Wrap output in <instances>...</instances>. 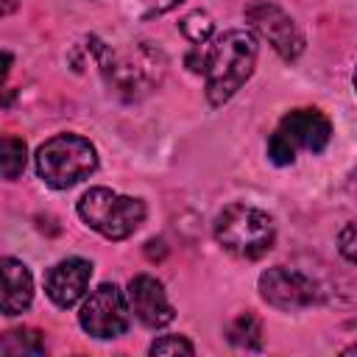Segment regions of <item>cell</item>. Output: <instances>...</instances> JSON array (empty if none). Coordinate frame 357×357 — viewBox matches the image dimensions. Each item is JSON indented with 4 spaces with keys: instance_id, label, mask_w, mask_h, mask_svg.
<instances>
[{
    "instance_id": "1",
    "label": "cell",
    "mask_w": 357,
    "mask_h": 357,
    "mask_svg": "<svg viewBox=\"0 0 357 357\" xmlns=\"http://www.w3.org/2000/svg\"><path fill=\"white\" fill-rule=\"evenodd\" d=\"M257 39L251 31L231 28L223 31L212 45H206V100L223 106L254 73Z\"/></svg>"
},
{
    "instance_id": "2",
    "label": "cell",
    "mask_w": 357,
    "mask_h": 357,
    "mask_svg": "<svg viewBox=\"0 0 357 357\" xmlns=\"http://www.w3.org/2000/svg\"><path fill=\"white\" fill-rule=\"evenodd\" d=\"M100 70L123 100H139L162 84L167 59L151 42H137L126 53H109Z\"/></svg>"
},
{
    "instance_id": "3",
    "label": "cell",
    "mask_w": 357,
    "mask_h": 357,
    "mask_svg": "<svg viewBox=\"0 0 357 357\" xmlns=\"http://www.w3.org/2000/svg\"><path fill=\"white\" fill-rule=\"evenodd\" d=\"M98 167L95 145L78 134H56L36 151V173L45 184L56 190H67Z\"/></svg>"
},
{
    "instance_id": "4",
    "label": "cell",
    "mask_w": 357,
    "mask_h": 357,
    "mask_svg": "<svg viewBox=\"0 0 357 357\" xmlns=\"http://www.w3.org/2000/svg\"><path fill=\"white\" fill-rule=\"evenodd\" d=\"M273 220L257 206L231 204L215 218V240L234 257L259 259L273 245Z\"/></svg>"
},
{
    "instance_id": "5",
    "label": "cell",
    "mask_w": 357,
    "mask_h": 357,
    "mask_svg": "<svg viewBox=\"0 0 357 357\" xmlns=\"http://www.w3.org/2000/svg\"><path fill=\"white\" fill-rule=\"evenodd\" d=\"M81 220L106 240H126L145 220V204L131 195L112 192L109 187H92L78 201Z\"/></svg>"
},
{
    "instance_id": "6",
    "label": "cell",
    "mask_w": 357,
    "mask_h": 357,
    "mask_svg": "<svg viewBox=\"0 0 357 357\" xmlns=\"http://www.w3.org/2000/svg\"><path fill=\"white\" fill-rule=\"evenodd\" d=\"M78 321H81L84 332H89L92 337H100V340L120 337L128 329V321H131V307H128L126 293L117 284L95 287L84 298Z\"/></svg>"
},
{
    "instance_id": "7",
    "label": "cell",
    "mask_w": 357,
    "mask_h": 357,
    "mask_svg": "<svg viewBox=\"0 0 357 357\" xmlns=\"http://www.w3.org/2000/svg\"><path fill=\"white\" fill-rule=\"evenodd\" d=\"M245 20H248V25H251L262 39L271 42V47H273L282 59L293 61V59L301 56V50H304V33L298 31L296 20H293L284 8H279L276 3H268V0L251 3V6L245 8Z\"/></svg>"
},
{
    "instance_id": "8",
    "label": "cell",
    "mask_w": 357,
    "mask_h": 357,
    "mask_svg": "<svg viewBox=\"0 0 357 357\" xmlns=\"http://www.w3.org/2000/svg\"><path fill=\"white\" fill-rule=\"evenodd\" d=\"M259 293L279 310H301L318 301V284L307 273L284 265H273L259 276Z\"/></svg>"
},
{
    "instance_id": "9",
    "label": "cell",
    "mask_w": 357,
    "mask_h": 357,
    "mask_svg": "<svg viewBox=\"0 0 357 357\" xmlns=\"http://www.w3.org/2000/svg\"><path fill=\"white\" fill-rule=\"evenodd\" d=\"M276 134H279L293 151L304 148V151L318 153V151H324V148L329 145V139H332V123H329V117H326L324 112H318V109H293V112H287V114L282 117Z\"/></svg>"
},
{
    "instance_id": "10",
    "label": "cell",
    "mask_w": 357,
    "mask_h": 357,
    "mask_svg": "<svg viewBox=\"0 0 357 357\" xmlns=\"http://www.w3.org/2000/svg\"><path fill=\"white\" fill-rule=\"evenodd\" d=\"M126 298H128V307L137 315V321L151 326V329L167 326L173 321V307L167 301V293H165L162 282L148 276V273H139L128 282V296Z\"/></svg>"
},
{
    "instance_id": "11",
    "label": "cell",
    "mask_w": 357,
    "mask_h": 357,
    "mask_svg": "<svg viewBox=\"0 0 357 357\" xmlns=\"http://www.w3.org/2000/svg\"><path fill=\"white\" fill-rule=\"evenodd\" d=\"M92 279V262L81 259V257H70V259H61L56 262L47 276H45V290H47V298L56 304V307H73L84 293H86V284Z\"/></svg>"
},
{
    "instance_id": "12",
    "label": "cell",
    "mask_w": 357,
    "mask_h": 357,
    "mask_svg": "<svg viewBox=\"0 0 357 357\" xmlns=\"http://www.w3.org/2000/svg\"><path fill=\"white\" fill-rule=\"evenodd\" d=\"M31 301H33L31 271L14 257H0V312L20 315L31 307Z\"/></svg>"
},
{
    "instance_id": "13",
    "label": "cell",
    "mask_w": 357,
    "mask_h": 357,
    "mask_svg": "<svg viewBox=\"0 0 357 357\" xmlns=\"http://www.w3.org/2000/svg\"><path fill=\"white\" fill-rule=\"evenodd\" d=\"M25 162H28V148L20 137H11V134H3L0 137V178H20L22 170H25Z\"/></svg>"
},
{
    "instance_id": "14",
    "label": "cell",
    "mask_w": 357,
    "mask_h": 357,
    "mask_svg": "<svg viewBox=\"0 0 357 357\" xmlns=\"http://www.w3.org/2000/svg\"><path fill=\"white\" fill-rule=\"evenodd\" d=\"M226 335H229V340H231L237 349H259V346H262V324H259V318L251 315V312L237 315V318L229 324Z\"/></svg>"
},
{
    "instance_id": "15",
    "label": "cell",
    "mask_w": 357,
    "mask_h": 357,
    "mask_svg": "<svg viewBox=\"0 0 357 357\" xmlns=\"http://www.w3.org/2000/svg\"><path fill=\"white\" fill-rule=\"evenodd\" d=\"M0 351H6V354H42L45 337L36 329H8L0 335Z\"/></svg>"
},
{
    "instance_id": "16",
    "label": "cell",
    "mask_w": 357,
    "mask_h": 357,
    "mask_svg": "<svg viewBox=\"0 0 357 357\" xmlns=\"http://www.w3.org/2000/svg\"><path fill=\"white\" fill-rule=\"evenodd\" d=\"M178 28H181V33H184L192 45H201V42H206V39L212 36L215 22H212V17H209L206 11H190V14L178 22Z\"/></svg>"
},
{
    "instance_id": "17",
    "label": "cell",
    "mask_w": 357,
    "mask_h": 357,
    "mask_svg": "<svg viewBox=\"0 0 357 357\" xmlns=\"http://www.w3.org/2000/svg\"><path fill=\"white\" fill-rule=\"evenodd\" d=\"M192 351H195L192 343L178 335H165L151 343V354H192Z\"/></svg>"
},
{
    "instance_id": "18",
    "label": "cell",
    "mask_w": 357,
    "mask_h": 357,
    "mask_svg": "<svg viewBox=\"0 0 357 357\" xmlns=\"http://www.w3.org/2000/svg\"><path fill=\"white\" fill-rule=\"evenodd\" d=\"M139 3H142V17H156V14H165V11L176 8L184 0H139Z\"/></svg>"
},
{
    "instance_id": "19",
    "label": "cell",
    "mask_w": 357,
    "mask_h": 357,
    "mask_svg": "<svg viewBox=\"0 0 357 357\" xmlns=\"http://www.w3.org/2000/svg\"><path fill=\"white\" fill-rule=\"evenodd\" d=\"M340 254L346 257V262H354V223H346L340 231Z\"/></svg>"
},
{
    "instance_id": "20",
    "label": "cell",
    "mask_w": 357,
    "mask_h": 357,
    "mask_svg": "<svg viewBox=\"0 0 357 357\" xmlns=\"http://www.w3.org/2000/svg\"><path fill=\"white\" fill-rule=\"evenodd\" d=\"M11 53L8 50H0V86H3V81H6V75H8V70H11Z\"/></svg>"
},
{
    "instance_id": "21",
    "label": "cell",
    "mask_w": 357,
    "mask_h": 357,
    "mask_svg": "<svg viewBox=\"0 0 357 357\" xmlns=\"http://www.w3.org/2000/svg\"><path fill=\"white\" fill-rule=\"evenodd\" d=\"M20 6V0H0V14H11Z\"/></svg>"
}]
</instances>
